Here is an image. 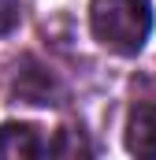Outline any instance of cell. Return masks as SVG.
I'll list each match as a JSON object with an SVG mask.
<instances>
[{"mask_svg": "<svg viewBox=\"0 0 156 160\" xmlns=\"http://www.w3.org/2000/svg\"><path fill=\"white\" fill-rule=\"evenodd\" d=\"M93 38L119 56H138L153 34L149 0H89Z\"/></svg>", "mask_w": 156, "mask_h": 160, "instance_id": "obj_1", "label": "cell"}, {"mask_svg": "<svg viewBox=\"0 0 156 160\" xmlns=\"http://www.w3.org/2000/svg\"><path fill=\"white\" fill-rule=\"evenodd\" d=\"M126 149L134 157H156V101L138 104L126 119Z\"/></svg>", "mask_w": 156, "mask_h": 160, "instance_id": "obj_2", "label": "cell"}, {"mask_svg": "<svg viewBox=\"0 0 156 160\" xmlns=\"http://www.w3.org/2000/svg\"><path fill=\"white\" fill-rule=\"evenodd\" d=\"M41 153H45V142H41L37 127H26V123L0 127V157L4 160H34Z\"/></svg>", "mask_w": 156, "mask_h": 160, "instance_id": "obj_3", "label": "cell"}, {"mask_svg": "<svg viewBox=\"0 0 156 160\" xmlns=\"http://www.w3.org/2000/svg\"><path fill=\"white\" fill-rule=\"evenodd\" d=\"M19 22V0H0V34H11Z\"/></svg>", "mask_w": 156, "mask_h": 160, "instance_id": "obj_4", "label": "cell"}]
</instances>
